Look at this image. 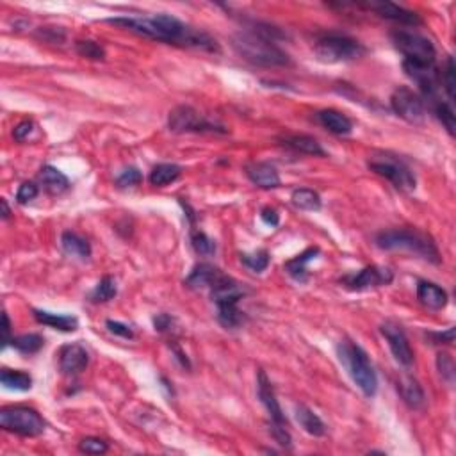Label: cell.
Returning a JSON list of instances; mask_svg holds the SVG:
<instances>
[{
	"mask_svg": "<svg viewBox=\"0 0 456 456\" xmlns=\"http://www.w3.org/2000/svg\"><path fill=\"white\" fill-rule=\"evenodd\" d=\"M109 24L119 25V27L128 29V31L141 34L150 40L164 41V43L180 45V47L200 48L205 52H218L219 47L216 40L207 34V32L193 29L175 18L171 15H155L150 18H135V16H118V18H109Z\"/></svg>",
	"mask_w": 456,
	"mask_h": 456,
	"instance_id": "cell-1",
	"label": "cell"
},
{
	"mask_svg": "<svg viewBox=\"0 0 456 456\" xmlns=\"http://www.w3.org/2000/svg\"><path fill=\"white\" fill-rule=\"evenodd\" d=\"M277 31H253L239 32L234 36V48L239 56L258 66H284L289 64V56L274 43Z\"/></svg>",
	"mask_w": 456,
	"mask_h": 456,
	"instance_id": "cell-2",
	"label": "cell"
},
{
	"mask_svg": "<svg viewBox=\"0 0 456 456\" xmlns=\"http://www.w3.org/2000/svg\"><path fill=\"white\" fill-rule=\"evenodd\" d=\"M376 244L381 250H405L433 264H441V253L436 250L433 239L425 232L412 230V228H394L378 234Z\"/></svg>",
	"mask_w": 456,
	"mask_h": 456,
	"instance_id": "cell-3",
	"label": "cell"
},
{
	"mask_svg": "<svg viewBox=\"0 0 456 456\" xmlns=\"http://www.w3.org/2000/svg\"><path fill=\"white\" fill-rule=\"evenodd\" d=\"M337 353L355 385L364 392V396L373 397L378 390V376L373 369L369 355L351 341H341V344L337 346Z\"/></svg>",
	"mask_w": 456,
	"mask_h": 456,
	"instance_id": "cell-4",
	"label": "cell"
},
{
	"mask_svg": "<svg viewBox=\"0 0 456 456\" xmlns=\"http://www.w3.org/2000/svg\"><path fill=\"white\" fill-rule=\"evenodd\" d=\"M316 56L323 63H346L353 61L357 57L364 56V45L358 43L357 40L348 36H339V34H330V36L321 38L316 43Z\"/></svg>",
	"mask_w": 456,
	"mask_h": 456,
	"instance_id": "cell-5",
	"label": "cell"
},
{
	"mask_svg": "<svg viewBox=\"0 0 456 456\" xmlns=\"http://www.w3.org/2000/svg\"><path fill=\"white\" fill-rule=\"evenodd\" d=\"M0 426L6 432L18 433L24 436L41 435L45 429V420L36 410L29 406H8L0 412Z\"/></svg>",
	"mask_w": 456,
	"mask_h": 456,
	"instance_id": "cell-6",
	"label": "cell"
},
{
	"mask_svg": "<svg viewBox=\"0 0 456 456\" xmlns=\"http://www.w3.org/2000/svg\"><path fill=\"white\" fill-rule=\"evenodd\" d=\"M394 47L405 56V59L419 61V63H435L436 50L428 38L415 32L396 31L392 32Z\"/></svg>",
	"mask_w": 456,
	"mask_h": 456,
	"instance_id": "cell-7",
	"label": "cell"
},
{
	"mask_svg": "<svg viewBox=\"0 0 456 456\" xmlns=\"http://www.w3.org/2000/svg\"><path fill=\"white\" fill-rule=\"evenodd\" d=\"M168 125H170V131L179 132V134H182V132H210V134L219 132V134H226V128L205 119L196 109L189 108V105L175 108L170 112Z\"/></svg>",
	"mask_w": 456,
	"mask_h": 456,
	"instance_id": "cell-8",
	"label": "cell"
},
{
	"mask_svg": "<svg viewBox=\"0 0 456 456\" xmlns=\"http://www.w3.org/2000/svg\"><path fill=\"white\" fill-rule=\"evenodd\" d=\"M385 159H373L369 161L371 171H374L376 175L383 177V179L390 180L394 184V187L403 193H412L415 191V177H413L412 170L401 161L392 159L383 155Z\"/></svg>",
	"mask_w": 456,
	"mask_h": 456,
	"instance_id": "cell-9",
	"label": "cell"
},
{
	"mask_svg": "<svg viewBox=\"0 0 456 456\" xmlns=\"http://www.w3.org/2000/svg\"><path fill=\"white\" fill-rule=\"evenodd\" d=\"M390 105L394 112L409 124H420L426 116L425 102L409 87H397L390 96Z\"/></svg>",
	"mask_w": 456,
	"mask_h": 456,
	"instance_id": "cell-10",
	"label": "cell"
},
{
	"mask_svg": "<svg viewBox=\"0 0 456 456\" xmlns=\"http://www.w3.org/2000/svg\"><path fill=\"white\" fill-rule=\"evenodd\" d=\"M403 70L406 75L422 89L426 96L433 98L441 86V72L435 63H419V61H403Z\"/></svg>",
	"mask_w": 456,
	"mask_h": 456,
	"instance_id": "cell-11",
	"label": "cell"
},
{
	"mask_svg": "<svg viewBox=\"0 0 456 456\" xmlns=\"http://www.w3.org/2000/svg\"><path fill=\"white\" fill-rule=\"evenodd\" d=\"M380 332L385 337V341L389 342V348L397 364H401L403 367H410L413 364V351L410 348L405 330L401 328L397 323L387 321L380 326Z\"/></svg>",
	"mask_w": 456,
	"mask_h": 456,
	"instance_id": "cell-12",
	"label": "cell"
},
{
	"mask_svg": "<svg viewBox=\"0 0 456 456\" xmlns=\"http://www.w3.org/2000/svg\"><path fill=\"white\" fill-rule=\"evenodd\" d=\"M392 271L387 267L378 266H367L357 274L344 278V286L351 290H367L374 289V287L389 286L392 282Z\"/></svg>",
	"mask_w": 456,
	"mask_h": 456,
	"instance_id": "cell-13",
	"label": "cell"
},
{
	"mask_svg": "<svg viewBox=\"0 0 456 456\" xmlns=\"http://www.w3.org/2000/svg\"><path fill=\"white\" fill-rule=\"evenodd\" d=\"M257 389H258V397H260L262 405L266 406L267 413H270V417H271V425L287 426L286 415H284L282 409H280V403H278L277 396H274V390H273V387H271V381L267 380V376L264 371H258Z\"/></svg>",
	"mask_w": 456,
	"mask_h": 456,
	"instance_id": "cell-14",
	"label": "cell"
},
{
	"mask_svg": "<svg viewBox=\"0 0 456 456\" xmlns=\"http://www.w3.org/2000/svg\"><path fill=\"white\" fill-rule=\"evenodd\" d=\"M210 297L218 305H226V303H239L244 297V289L241 284L235 282L234 278L219 274V278L210 286Z\"/></svg>",
	"mask_w": 456,
	"mask_h": 456,
	"instance_id": "cell-15",
	"label": "cell"
},
{
	"mask_svg": "<svg viewBox=\"0 0 456 456\" xmlns=\"http://www.w3.org/2000/svg\"><path fill=\"white\" fill-rule=\"evenodd\" d=\"M89 364V355L86 348L80 344H68L61 349L59 353V369L63 374L73 376L82 373Z\"/></svg>",
	"mask_w": 456,
	"mask_h": 456,
	"instance_id": "cell-16",
	"label": "cell"
},
{
	"mask_svg": "<svg viewBox=\"0 0 456 456\" xmlns=\"http://www.w3.org/2000/svg\"><path fill=\"white\" fill-rule=\"evenodd\" d=\"M369 9H373L376 15H380L381 18H387V20L399 22V24L405 25H419L420 18L417 13L409 11V9L401 8V6L392 4V2H371V4H365Z\"/></svg>",
	"mask_w": 456,
	"mask_h": 456,
	"instance_id": "cell-17",
	"label": "cell"
},
{
	"mask_svg": "<svg viewBox=\"0 0 456 456\" xmlns=\"http://www.w3.org/2000/svg\"><path fill=\"white\" fill-rule=\"evenodd\" d=\"M248 179L262 189H274L282 184L277 168L270 163H250L247 166Z\"/></svg>",
	"mask_w": 456,
	"mask_h": 456,
	"instance_id": "cell-18",
	"label": "cell"
},
{
	"mask_svg": "<svg viewBox=\"0 0 456 456\" xmlns=\"http://www.w3.org/2000/svg\"><path fill=\"white\" fill-rule=\"evenodd\" d=\"M417 300L428 309L441 310L448 305V293L436 284L420 280L417 284Z\"/></svg>",
	"mask_w": 456,
	"mask_h": 456,
	"instance_id": "cell-19",
	"label": "cell"
},
{
	"mask_svg": "<svg viewBox=\"0 0 456 456\" xmlns=\"http://www.w3.org/2000/svg\"><path fill=\"white\" fill-rule=\"evenodd\" d=\"M397 390H399L401 397L405 401L406 405L413 410L425 409L426 405V396L422 387L419 385V381L412 376H401L397 381Z\"/></svg>",
	"mask_w": 456,
	"mask_h": 456,
	"instance_id": "cell-20",
	"label": "cell"
},
{
	"mask_svg": "<svg viewBox=\"0 0 456 456\" xmlns=\"http://www.w3.org/2000/svg\"><path fill=\"white\" fill-rule=\"evenodd\" d=\"M34 318L38 323L61 332H75L79 328V319L75 316H64V314L47 312V310H34Z\"/></svg>",
	"mask_w": 456,
	"mask_h": 456,
	"instance_id": "cell-21",
	"label": "cell"
},
{
	"mask_svg": "<svg viewBox=\"0 0 456 456\" xmlns=\"http://www.w3.org/2000/svg\"><path fill=\"white\" fill-rule=\"evenodd\" d=\"M219 274H221V271L212 264H198L186 278V284L191 289H205V287L210 289V286L218 280Z\"/></svg>",
	"mask_w": 456,
	"mask_h": 456,
	"instance_id": "cell-22",
	"label": "cell"
},
{
	"mask_svg": "<svg viewBox=\"0 0 456 456\" xmlns=\"http://www.w3.org/2000/svg\"><path fill=\"white\" fill-rule=\"evenodd\" d=\"M318 118L323 124V127H326L333 134L346 135L353 131V122L346 115H342V112L335 111V109H325V111L319 112Z\"/></svg>",
	"mask_w": 456,
	"mask_h": 456,
	"instance_id": "cell-23",
	"label": "cell"
},
{
	"mask_svg": "<svg viewBox=\"0 0 456 456\" xmlns=\"http://www.w3.org/2000/svg\"><path fill=\"white\" fill-rule=\"evenodd\" d=\"M40 180L45 189L52 195H61L70 187V180L63 171H59L54 166H43L40 171Z\"/></svg>",
	"mask_w": 456,
	"mask_h": 456,
	"instance_id": "cell-24",
	"label": "cell"
},
{
	"mask_svg": "<svg viewBox=\"0 0 456 456\" xmlns=\"http://www.w3.org/2000/svg\"><path fill=\"white\" fill-rule=\"evenodd\" d=\"M296 420L300 422L303 429L312 436H323L326 433V425L321 420V417L305 405L296 406Z\"/></svg>",
	"mask_w": 456,
	"mask_h": 456,
	"instance_id": "cell-25",
	"label": "cell"
},
{
	"mask_svg": "<svg viewBox=\"0 0 456 456\" xmlns=\"http://www.w3.org/2000/svg\"><path fill=\"white\" fill-rule=\"evenodd\" d=\"M319 255V248H309V250L303 251L302 255L294 257L293 260H289L286 264V271L297 280V282H307L309 280V273H307V264L312 262L314 258Z\"/></svg>",
	"mask_w": 456,
	"mask_h": 456,
	"instance_id": "cell-26",
	"label": "cell"
},
{
	"mask_svg": "<svg viewBox=\"0 0 456 456\" xmlns=\"http://www.w3.org/2000/svg\"><path fill=\"white\" fill-rule=\"evenodd\" d=\"M284 145H287V147L293 148V150L302 152V154H307V155H319V157L326 155V152L323 150L321 145H319L314 138H310V135H305V134L287 135V138H284Z\"/></svg>",
	"mask_w": 456,
	"mask_h": 456,
	"instance_id": "cell-27",
	"label": "cell"
},
{
	"mask_svg": "<svg viewBox=\"0 0 456 456\" xmlns=\"http://www.w3.org/2000/svg\"><path fill=\"white\" fill-rule=\"evenodd\" d=\"M61 247H63V250L66 251L68 255H73V257L87 258L91 255L89 242L84 237H80V235L73 234V232H64V234L61 235Z\"/></svg>",
	"mask_w": 456,
	"mask_h": 456,
	"instance_id": "cell-28",
	"label": "cell"
},
{
	"mask_svg": "<svg viewBox=\"0 0 456 456\" xmlns=\"http://www.w3.org/2000/svg\"><path fill=\"white\" fill-rule=\"evenodd\" d=\"M180 173H182V168L177 164H157L150 173V184L157 187L168 186L179 179Z\"/></svg>",
	"mask_w": 456,
	"mask_h": 456,
	"instance_id": "cell-29",
	"label": "cell"
},
{
	"mask_svg": "<svg viewBox=\"0 0 456 456\" xmlns=\"http://www.w3.org/2000/svg\"><path fill=\"white\" fill-rule=\"evenodd\" d=\"M0 381H2L6 389L18 390V392H27L32 387V378L27 373H22V371L4 369L0 374Z\"/></svg>",
	"mask_w": 456,
	"mask_h": 456,
	"instance_id": "cell-30",
	"label": "cell"
},
{
	"mask_svg": "<svg viewBox=\"0 0 456 456\" xmlns=\"http://www.w3.org/2000/svg\"><path fill=\"white\" fill-rule=\"evenodd\" d=\"M293 205L300 210H319L321 209V196L316 193L314 189H307V187H302V189L293 191Z\"/></svg>",
	"mask_w": 456,
	"mask_h": 456,
	"instance_id": "cell-31",
	"label": "cell"
},
{
	"mask_svg": "<svg viewBox=\"0 0 456 456\" xmlns=\"http://www.w3.org/2000/svg\"><path fill=\"white\" fill-rule=\"evenodd\" d=\"M218 321L225 328H239L244 323V312L239 310V303H226V305H218Z\"/></svg>",
	"mask_w": 456,
	"mask_h": 456,
	"instance_id": "cell-32",
	"label": "cell"
},
{
	"mask_svg": "<svg viewBox=\"0 0 456 456\" xmlns=\"http://www.w3.org/2000/svg\"><path fill=\"white\" fill-rule=\"evenodd\" d=\"M45 344V339L38 333H25V335H20V337H13L11 346L15 349H18L20 353L24 355H32L38 353Z\"/></svg>",
	"mask_w": 456,
	"mask_h": 456,
	"instance_id": "cell-33",
	"label": "cell"
},
{
	"mask_svg": "<svg viewBox=\"0 0 456 456\" xmlns=\"http://www.w3.org/2000/svg\"><path fill=\"white\" fill-rule=\"evenodd\" d=\"M116 293H118V287H116L115 280H112L111 277H103L102 280L96 284L91 297H93V302L103 303V302H109V300H112V297L116 296Z\"/></svg>",
	"mask_w": 456,
	"mask_h": 456,
	"instance_id": "cell-34",
	"label": "cell"
},
{
	"mask_svg": "<svg viewBox=\"0 0 456 456\" xmlns=\"http://www.w3.org/2000/svg\"><path fill=\"white\" fill-rule=\"evenodd\" d=\"M241 262L247 267H250L253 273H262L270 266V253L266 250H258L255 253H242Z\"/></svg>",
	"mask_w": 456,
	"mask_h": 456,
	"instance_id": "cell-35",
	"label": "cell"
},
{
	"mask_svg": "<svg viewBox=\"0 0 456 456\" xmlns=\"http://www.w3.org/2000/svg\"><path fill=\"white\" fill-rule=\"evenodd\" d=\"M191 242H193V248H195L196 253L202 255V257H210V255L216 253V242L209 235L203 234V232L193 230Z\"/></svg>",
	"mask_w": 456,
	"mask_h": 456,
	"instance_id": "cell-36",
	"label": "cell"
},
{
	"mask_svg": "<svg viewBox=\"0 0 456 456\" xmlns=\"http://www.w3.org/2000/svg\"><path fill=\"white\" fill-rule=\"evenodd\" d=\"M435 115H436V118L441 119V124L444 125L446 131H448L451 135L455 134L456 122H455V111H453L451 105H449V103H444V102H436L435 103Z\"/></svg>",
	"mask_w": 456,
	"mask_h": 456,
	"instance_id": "cell-37",
	"label": "cell"
},
{
	"mask_svg": "<svg viewBox=\"0 0 456 456\" xmlns=\"http://www.w3.org/2000/svg\"><path fill=\"white\" fill-rule=\"evenodd\" d=\"M75 48H77V54H79V56L87 57V59L100 61V59H103V57H105V50H103V48L100 47L96 41H91V40L77 41Z\"/></svg>",
	"mask_w": 456,
	"mask_h": 456,
	"instance_id": "cell-38",
	"label": "cell"
},
{
	"mask_svg": "<svg viewBox=\"0 0 456 456\" xmlns=\"http://www.w3.org/2000/svg\"><path fill=\"white\" fill-rule=\"evenodd\" d=\"M455 73H456L455 61H453V57H448V63H446L444 72H442V75H441V82L444 84L446 93H448V96L451 100H455V87H456Z\"/></svg>",
	"mask_w": 456,
	"mask_h": 456,
	"instance_id": "cell-39",
	"label": "cell"
},
{
	"mask_svg": "<svg viewBox=\"0 0 456 456\" xmlns=\"http://www.w3.org/2000/svg\"><path fill=\"white\" fill-rule=\"evenodd\" d=\"M141 182H143V175H141V171H139L138 168H125V170L119 173L118 179H116V184H118L119 187H134L139 186Z\"/></svg>",
	"mask_w": 456,
	"mask_h": 456,
	"instance_id": "cell-40",
	"label": "cell"
},
{
	"mask_svg": "<svg viewBox=\"0 0 456 456\" xmlns=\"http://www.w3.org/2000/svg\"><path fill=\"white\" fill-rule=\"evenodd\" d=\"M79 449L86 455H103L108 453L109 446L108 442H103L102 439H95V436H87L79 444Z\"/></svg>",
	"mask_w": 456,
	"mask_h": 456,
	"instance_id": "cell-41",
	"label": "cell"
},
{
	"mask_svg": "<svg viewBox=\"0 0 456 456\" xmlns=\"http://www.w3.org/2000/svg\"><path fill=\"white\" fill-rule=\"evenodd\" d=\"M436 365H439V371H441L442 378H446L448 383H453V378H455V364H453V358L449 357L448 353H441L439 358H436Z\"/></svg>",
	"mask_w": 456,
	"mask_h": 456,
	"instance_id": "cell-42",
	"label": "cell"
},
{
	"mask_svg": "<svg viewBox=\"0 0 456 456\" xmlns=\"http://www.w3.org/2000/svg\"><path fill=\"white\" fill-rule=\"evenodd\" d=\"M38 193H40V189H38V186L34 182H24L20 186V189H18V193H16V200H18V203H29L31 200H34L38 196Z\"/></svg>",
	"mask_w": 456,
	"mask_h": 456,
	"instance_id": "cell-43",
	"label": "cell"
},
{
	"mask_svg": "<svg viewBox=\"0 0 456 456\" xmlns=\"http://www.w3.org/2000/svg\"><path fill=\"white\" fill-rule=\"evenodd\" d=\"M34 128H36L34 122H31V119H25V122H20V124L16 125L15 131H13V138H15L18 143H24V141H27V139L31 138V134L34 132Z\"/></svg>",
	"mask_w": 456,
	"mask_h": 456,
	"instance_id": "cell-44",
	"label": "cell"
},
{
	"mask_svg": "<svg viewBox=\"0 0 456 456\" xmlns=\"http://www.w3.org/2000/svg\"><path fill=\"white\" fill-rule=\"evenodd\" d=\"M271 435H273L274 441L280 446H284V448H290V444H293V439H290V433L289 429H287V426L271 425Z\"/></svg>",
	"mask_w": 456,
	"mask_h": 456,
	"instance_id": "cell-45",
	"label": "cell"
},
{
	"mask_svg": "<svg viewBox=\"0 0 456 456\" xmlns=\"http://www.w3.org/2000/svg\"><path fill=\"white\" fill-rule=\"evenodd\" d=\"M105 326L109 328V332L115 333V335H118V337L134 339V332H132L127 325H124V323H118V321H112V319H109V321L105 323Z\"/></svg>",
	"mask_w": 456,
	"mask_h": 456,
	"instance_id": "cell-46",
	"label": "cell"
},
{
	"mask_svg": "<svg viewBox=\"0 0 456 456\" xmlns=\"http://www.w3.org/2000/svg\"><path fill=\"white\" fill-rule=\"evenodd\" d=\"M38 36L43 38V40L47 41H52V43H57V41L64 40V32L56 27H45V29L41 27L40 31H38Z\"/></svg>",
	"mask_w": 456,
	"mask_h": 456,
	"instance_id": "cell-47",
	"label": "cell"
},
{
	"mask_svg": "<svg viewBox=\"0 0 456 456\" xmlns=\"http://www.w3.org/2000/svg\"><path fill=\"white\" fill-rule=\"evenodd\" d=\"M429 337L433 339V344H451L455 341V328H449L448 332L429 333Z\"/></svg>",
	"mask_w": 456,
	"mask_h": 456,
	"instance_id": "cell-48",
	"label": "cell"
},
{
	"mask_svg": "<svg viewBox=\"0 0 456 456\" xmlns=\"http://www.w3.org/2000/svg\"><path fill=\"white\" fill-rule=\"evenodd\" d=\"M173 325V318H171L170 314H159V316H155L154 318V326L157 332H168Z\"/></svg>",
	"mask_w": 456,
	"mask_h": 456,
	"instance_id": "cell-49",
	"label": "cell"
},
{
	"mask_svg": "<svg viewBox=\"0 0 456 456\" xmlns=\"http://www.w3.org/2000/svg\"><path fill=\"white\" fill-rule=\"evenodd\" d=\"M260 219L266 225L270 226H278V223H280V216L277 214V210L271 209V207H266V209H262L260 212Z\"/></svg>",
	"mask_w": 456,
	"mask_h": 456,
	"instance_id": "cell-50",
	"label": "cell"
},
{
	"mask_svg": "<svg viewBox=\"0 0 456 456\" xmlns=\"http://www.w3.org/2000/svg\"><path fill=\"white\" fill-rule=\"evenodd\" d=\"M2 333H4V346H8L13 339L9 337V333H11V323H9V318L6 312L2 314Z\"/></svg>",
	"mask_w": 456,
	"mask_h": 456,
	"instance_id": "cell-51",
	"label": "cell"
},
{
	"mask_svg": "<svg viewBox=\"0 0 456 456\" xmlns=\"http://www.w3.org/2000/svg\"><path fill=\"white\" fill-rule=\"evenodd\" d=\"M0 205H2V218L8 219L9 216H11V210H9V205H8V200L2 198L0 200Z\"/></svg>",
	"mask_w": 456,
	"mask_h": 456,
	"instance_id": "cell-52",
	"label": "cell"
}]
</instances>
